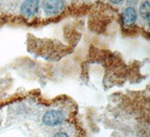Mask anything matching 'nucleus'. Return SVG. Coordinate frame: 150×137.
Wrapping results in <instances>:
<instances>
[{"label":"nucleus","mask_w":150,"mask_h":137,"mask_svg":"<svg viewBox=\"0 0 150 137\" xmlns=\"http://www.w3.org/2000/svg\"><path fill=\"white\" fill-rule=\"evenodd\" d=\"M149 1H146L143 2L141 4L140 7V14L141 17H143V19H145L146 21H149V17H150V11H149Z\"/></svg>","instance_id":"obj_5"},{"label":"nucleus","mask_w":150,"mask_h":137,"mask_svg":"<svg viewBox=\"0 0 150 137\" xmlns=\"http://www.w3.org/2000/svg\"><path fill=\"white\" fill-rule=\"evenodd\" d=\"M39 5V0H26L21 5V11L26 17H33L38 12Z\"/></svg>","instance_id":"obj_3"},{"label":"nucleus","mask_w":150,"mask_h":137,"mask_svg":"<svg viewBox=\"0 0 150 137\" xmlns=\"http://www.w3.org/2000/svg\"><path fill=\"white\" fill-rule=\"evenodd\" d=\"M65 116L62 111L58 110H50L47 111L43 116V122L50 127H55L61 124L64 121Z\"/></svg>","instance_id":"obj_1"},{"label":"nucleus","mask_w":150,"mask_h":137,"mask_svg":"<svg viewBox=\"0 0 150 137\" xmlns=\"http://www.w3.org/2000/svg\"><path fill=\"white\" fill-rule=\"evenodd\" d=\"M53 137H69V136H68V134L65 133L59 132L55 134Z\"/></svg>","instance_id":"obj_6"},{"label":"nucleus","mask_w":150,"mask_h":137,"mask_svg":"<svg viewBox=\"0 0 150 137\" xmlns=\"http://www.w3.org/2000/svg\"><path fill=\"white\" fill-rule=\"evenodd\" d=\"M65 3L63 0H46L44 3V11L48 15L57 14L63 10Z\"/></svg>","instance_id":"obj_2"},{"label":"nucleus","mask_w":150,"mask_h":137,"mask_svg":"<svg viewBox=\"0 0 150 137\" xmlns=\"http://www.w3.org/2000/svg\"><path fill=\"white\" fill-rule=\"evenodd\" d=\"M137 12L132 7H128L122 12V21L125 26H131L137 20Z\"/></svg>","instance_id":"obj_4"},{"label":"nucleus","mask_w":150,"mask_h":137,"mask_svg":"<svg viewBox=\"0 0 150 137\" xmlns=\"http://www.w3.org/2000/svg\"><path fill=\"white\" fill-rule=\"evenodd\" d=\"M110 1L114 4H120L123 2V0H110Z\"/></svg>","instance_id":"obj_7"}]
</instances>
